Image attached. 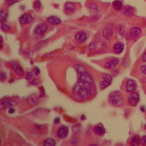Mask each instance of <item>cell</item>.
I'll return each instance as SVG.
<instances>
[{"label":"cell","instance_id":"20","mask_svg":"<svg viewBox=\"0 0 146 146\" xmlns=\"http://www.w3.org/2000/svg\"><path fill=\"white\" fill-rule=\"evenodd\" d=\"M123 13L127 16H132L134 13V10L131 6H126L123 9Z\"/></svg>","mask_w":146,"mask_h":146},{"label":"cell","instance_id":"35","mask_svg":"<svg viewBox=\"0 0 146 146\" xmlns=\"http://www.w3.org/2000/svg\"><path fill=\"white\" fill-rule=\"evenodd\" d=\"M143 60L144 62H146V52L144 53V54L143 56Z\"/></svg>","mask_w":146,"mask_h":146},{"label":"cell","instance_id":"22","mask_svg":"<svg viewBox=\"0 0 146 146\" xmlns=\"http://www.w3.org/2000/svg\"><path fill=\"white\" fill-rule=\"evenodd\" d=\"M27 101L30 105H36L39 102V100L36 96H31L27 99Z\"/></svg>","mask_w":146,"mask_h":146},{"label":"cell","instance_id":"5","mask_svg":"<svg viewBox=\"0 0 146 146\" xmlns=\"http://www.w3.org/2000/svg\"><path fill=\"white\" fill-rule=\"evenodd\" d=\"M17 101L13 99L5 98L1 101V110H5L7 108H9L13 106H15L17 104Z\"/></svg>","mask_w":146,"mask_h":146},{"label":"cell","instance_id":"32","mask_svg":"<svg viewBox=\"0 0 146 146\" xmlns=\"http://www.w3.org/2000/svg\"><path fill=\"white\" fill-rule=\"evenodd\" d=\"M34 71H35V74H36V76H38V75L39 74L40 70H39V69L38 67H35V68H34Z\"/></svg>","mask_w":146,"mask_h":146},{"label":"cell","instance_id":"24","mask_svg":"<svg viewBox=\"0 0 146 146\" xmlns=\"http://www.w3.org/2000/svg\"><path fill=\"white\" fill-rule=\"evenodd\" d=\"M7 19V13L5 11L1 10L0 11V20H1V23H4L6 22V19Z\"/></svg>","mask_w":146,"mask_h":146},{"label":"cell","instance_id":"27","mask_svg":"<svg viewBox=\"0 0 146 146\" xmlns=\"http://www.w3.org/2000/svg\"><path fill=\"white\" fill-rule=\"evenodd\" d=\"M1 29L2 31L6 32V31H8L10 30V27L7 25H6V24H5V23H1Z\"/></svg>","mask_w":146,"mask_h":146},{"label":"cell","instance_id":"36","mask_svg":"<svg viewBox=\"0 0 146 146\" xmlns=\"http://www.w3.org/2000/svg\"><path fill=\"white\" fill-rule=\"evenodd\" d=\"M90 145H97L96 144H90Z\"/></svg>","mask_w":146,"mask_h":146},{"label":"cell","instance_id":"8","mask_svg":"<svg viewBox=\"0 0 146 146\" xmlns=\"http://www.w3.org/2000/svg\"><path fill=\"white\" fill-rule=\"evenodd\" d=\"M11 66L12 68L13 69V70L17 73V74L19 76H23L24 74V71L21 65L17 62H15V61H13L10 63Z\"/></svg>","mask_w":146,"mask_h":146},{"label":"cell","instance_id":"19","mask_svg":"<svg viewBox=\"0 0 146 146\" xmlns=\"http://www.w3.org/2000/svg\"><path fill=\"white\" fill-rule=\"evenodd\" d=\"M141 143V139L138 135H134L131 139L130 144L133 146H137Z\"/></svg>","mask_w":146,"mask_h":146},{"label":"cell","instance_id":"28","mask_svg":"<svg viewBox=\"0 0 146 146\" xmlns=\"http://www.w3.org/2000/svg\"><path fill=\"white\" fill-rule=\"evenodd\" d=\"M33 78V72H28L27 76L25 78V79L27 80H30L31 79V78Z\"/></svg>","mask_w":146,"mask_h":146},{"label":"cell","instance_id":"25","mask_svg":"<svg viewBox=\"0 0 146 146\" xmlns=\"http://www.w3.org/2000/svg\"><path fill=\"white\" fill-rule=\"evenodd\" d=\"M88 9H90V11H92V13H97L98 12V6H97V5H96V4L95 3H91L89 4V5H88Z\"/></svg>","mask_w":146,"mask_h":146},{"label":"cell","instance_id":"6","mask_svg":"<svg viewBox=\"0 0 146 146\" xmlns=\"http://www.w3.org/2000/svg\"><path fill=\"white\" fill-rule=\"evenodd\" d=\"M128 103L131 106H136L139 101V95L136 92H131L128 96Z\"/></svg>","mask_w":146,"mask_h":146},{"label":"cell","instance_id":"30","mask_svg":"<svg viewBox=\"0 0 146 146\" xmlns=\"http://www.w3.org/2000/svg\"><path fill=\"white\" fill-rule=\"evenodd\" d=\"M141 71L143 74L146 75V64H143V65L141 67Z\"/></svg>","mask_w":146,"mask_h":146},{"label":"cell","instance_id":"1","mask_svg":"<svg viewBox=\"0 0 146 146\" xmlns=\"http://www.w3.org/2000/svg\"><path fill=\"white\" fill-rule=\"evenodd\" d=\"M75 70L78 72V80L72 92L74 96L78 100H87L95 95L96 87L94 80L90 73L80 64L74 66Z\"/></svg>","mask_w":146,"mask_h":146},{"label":"cell","instance_id":"3","mask_svg":"<svg viewBox=\"0 0 146 146\" xmlns=\"http://www.w3.org/2000/svg\"><path fill=\"white\" fill-rule=\"evenodd\" d=\"M48 29V25L46 23L39 24L35 28L34 30V35L36 38H41Z\"/></svg>","mask_w":146,"mask_h":146},{"label":"cell","instance_id":"2","mask_svg":"<svg viewBox=\"0 0 146 146\" xmlns=\"http://www.w3.org/2000/svg\"><path fill=\"white\" fill-rule=\"evenodd\" d=\"M109 100L111 104L115 107L121 106L123 103V96L119 91L112 92L109 96Z\"/></svg>","mask_w":146,"mask_h":146},{"label":"cell","instance_id":"7","mask_svg":"<svg viewBox=\"0 0 146 146\" xmlns=\"http://www.w3.org/2000/svg\"><path fill=\"white\" fill-rule=\"evenodd\" d=\"M137 88V84L135 80L133 79H128L125 84V90L127 92L131 93L135 92Z\"/></svg>","mask_w":146,"mask_h":146},{"label":"cell","instance_id":"33","mask_svg":"<svg viewBox=\"0 0 146 146\" xmlns=\"http://www.w3.org/2000/svg\"><path fill=\"white\" fill-rule=\"evenodd\" d=\"M141 143L143 144V145L146 144V136H144L143 137V138L141 139Z\"/></svg>","mask_w":146,"mask_h":146},{"label":"cell","instance_id":"26","mask_svg":"<svg viewBox=\"0 0 146 146\" xmlns=\"http://www.w3.org/2000/svg\"><path fill=\"white\" fill-rule=\"evenodd\" d=\"M33 7H34V9H35L36 11H39L40 8V3L39 2V1H38V0H37V1H36L34 3Z\"/></svg>","mask_w":146,"mask_h":146},{"label":"cell","instance_id":"18","mask_svg":"<svg viewBox=\"0 0 146 146\" xmlns=\"http://www.w3.org/2000/svg\"><path fill=\"white\" fill-rule=\"evenodd\" d=\"M93 131L97 135L99 136H103L104 134H105L106 132V129L103 127L100 126V125H98V126H96L94 128H93Z\"/></svg>","mask_w":146,"mask_h":146},{"label":"cell","instance_id":"14","mask_svg":"<svg viewBox=\"0 0 146 146\" xmlns=\"http://www.w3.org/2000/svg\"><path fill=\"white\" fill-rule=\"evenodd\" d=\"M87 34L84 31H80L78 32L76 35V39L77 41L79 43L84 42L87 39Z\"/></svg>","mask_w":146,"mask_h":146},{"label":"cell","instance_id":"34","mask_svg":"<svg viewBox=\"0 0 146 146\" xmlns=\"http://www.w3.org/2000/svg\"><path fill=\"white\" fill-rule=\"evenodd\" d=\"M60 118H59V117H57V118H55V120H54V123H58L60 122Z\"/></svg>","mask_w":146,"mask_h":146},{"label":"cell","instance_id":"10","mask_svg":"<svg viewBox=\"0 0 146 146\" xmlns=\"http://www.w3.org/2000/svg\"><path fill=\"white\" fill-rule=\"evenodd\" d=\"M119 63V60L117 58H113L108 61L104 64V68L108 70H112L114 68L117 64Z\"/></svg>","mask_w":146,"mask_h":146},{"label":"cell","instance_id":"29","mask_svg":"<svg viewBox=\"0 0 146 146\" xmlns=\"http://www.w3.org/2000/svg\"><path fill=\"white\" fill-rule=\"evenodd\" d=\"M0 78H1V80L3 81L6 80L7 79V75L6 74V72H1V76H0Z\"/></svg>","mask_w":146,"mask_h":146},{"label":"cell","instance_id":"23","mask_svg":"<svg viewBox=\"0 0 146 146\" xmlns=\"http://www.w3.org/2000/svg\"><path fill=\"white\" fill-rule=\"evenodd\" d=\"M113 6L115 11H119L122 8V3L119 0H115L113 2Z\"/></svg>","mask_w":146,"mask_h":146},{"label":"cell","instance_id":"9","mask_svg":"<svg viewBox=\"0 0 146 146\" xmlns=\"http://www.w3.org/2000/svg\"><path fill=\"white\" fill-rule=\"evenodd\" d=\"M69 132L68 128L66 126H61L58 128L56 135L60 139H63L68 136Z\"/></svg>","mask_w":146,"mask_h":146},{"label":"cell","instance_id":"13","mask_svg":"<svg viewBox=\"0 0 146 146\" xmlns=\"http://www.w3.org/2000/svg\"><path fill=\"white\" fill-rule=\"evenodd\" d=\"M124 44L122 42H117L115 43L113 47V50L117 54H120L122 53L124 50Z\"/></svg>","mask_w":146,"mask_h":146},{"label":"cell","instance_id":"21","mask_svg":"<svg viewBox=\"0 0 146 146\" xmlns=\"http://www.w3.org/2000/svg\"><path fill=\"white\" fill-rule=\"evenodd\" d=\"M44 146H54L56 145V141L53 138H47L44 141Z\"/></svg>","mask_w":146,"mask_h":146},{"label":"cell","instance_id":"31","mask_svg":"<svg viewBox=\"0 0 146 146\" xmlns=\"http://www.w3.org/2000/svg\"><path fill=\"white\" fill-rule=\"evenodd\" d=\"M14 112H15L14 108H12V107H10L9 108V109H8V113H10V114H13V113H14Z\"/></svg>","mask_w":146,"mask_h":146},{"label":"cell","instance_id":"17","mask_svg":"<svg viewBox=\"0 0 146 146\" xmlns=\"http://www.w3.org/2000/svg\"><path fill=\"white\" fill-rule=\"evenodd\" d=\"M47 21L50 23V24H52V25H58V24L61 23L62 22V20L60 18H58L56 16H50V17H48L47 19Z\"/></svg>","mask_w":146,"mask_h":146},{"label":"cell","instance_id":"15","mask_svg":"<svg viewBox=\"0 0 146 146\" xmlns=\"http://www.w3.org/2000/svg\"><path fill=\"white\" fill-rule=\"evenodd\" d=\"M76 9V6L72 3H66L65 5V13L67 15H71Z\"/></svg>","mask_w":146,"mask_h":146},{"label":"cell","instance_id":"11","mask_svg":"<svg viewBox=\"0 0 146 146\" xmlns=\"http://www.w3.org/2000/svg\"><path fill=\"white\" fill-rule=\"evenodd\" d=\"M33 21V17L32 15L28 14H25L22 15L20 18V23L22 25H27Z\"/></svg>","mask_w":146,"mask_h":146},{"label":"cell","instance_id":"4","mask_svg":"<svg viewBox=\"0 0 146 146\" xmlns=\"http://www.w3.org/2000/svg\"><path fill=\"white\" fill-rule=\"evenodd\" d=\"M112 78L110 74H104L102 76V80L100 82V87L101 89H104L111 84Z\"/></svg>","mask_w":146,"mask_h":146},{"label":"cell","instance_id":"12","mask_svg":"<svg viewBox=\"0 0 146 146\" xmlns=\"http://www.w3.org/2000/svg\"><path fill=\"white\" fill-rule=\"evenodd\" d=\"M113 35V28L111 25H108L104 28L103 31V36L106 39H110Z\"/></svg>","mask_w":146,"mask_h":146},{"label":"cell","instance_id":"16","mask_svg":"<svg viewBox=\"0 0 146 146\" xmlns=\"http://www.w3.org/2000/svg\"><path fill=\"white\" fill-rule=\"evenodd\" d=\"M141 32V29L139 27H134L129 32V38L134 39L138 36Z\"/></svg>","mask_w":146,"mask_h":146}]
</instances>
